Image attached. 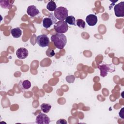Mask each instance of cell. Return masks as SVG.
Returning <instances> with one entry per match:
<instances>
[{
  "label": "cell",
  "instance_id": "6da1fadb",
  "mask_svg": "<svg viewBox=\"0 0 124 124\" xmlns=\"http://www.w3.org/2000/svg\"><path fill=\"white\" fill-rule=\"evenodd\" d=\"M51 40L56 48L59 49H63L67 43L66 37L63 33H57L55 35H52Z\"/></svg>",
  "mask_w": 124,
  "mask_h": 124
},
{
  "label": "cell",
  "instance_id": "7a4b0ae2",
  "mask_svg": "<svg viewBox=\"0 0 124 124\" xmlns=\"http://www.w3.org/2000/svg\"><path fill=\"white\" fill-rule=\"evenodd\" d=\"M68 10L62 6H60L57 8L54 11V15L55 17L59 20H65L68 16Z\"/></svg>",
  "mask_w": 124,
  "mask_h": 124
},
{
  "label": "cell",
  "instance_id": "3957f363",
  "mask_svg": "<svg viewBox=\"0 0 124 124\" xmlns=\"http://www.w3.org/2000/svg\"><path fill=\"white\" fill-rule=\"evenodd\" d=\"M54 29L57 33H64L68 31V26L65 21L59 20L55 24Z\"/></svg>",
  "mask_w": 124,
  "mask_h": 124
},
{
  "label": "cell",
  "instance_id": "277c9868",
  "mask_svg": "<svg viewBox=\"0 0 124 124\" xmlns=\"http://www.w3.org/2000/svg\"><path fill=\"white\" fill-rule=\"evenodd\" d=\"M100 71V76L102 77H105L108 75V72H113L115 71V68L113 64H104L100 65L98 66Z\"/></svg>",
  "mask_w": 124,
  "mask_h": 124
},
{
  "label": "cell",
  "instance_id": "5b68a950",
  "mask_svg": "<svg viewBox=\"0 0 124 124\" xmlns=\"http://www.w3.org/2000/svg\"><path fill=\"white\" fill-rule=\"evenodd\" d=\"M56 18L55 17L54 14L51 13L48 17L44 18L43 19V26L46 29H48L50 27L52 24H55L56 22Z\"/></svg>",
  "mask_w": 124,
  "mask_h": 124
},
{
  "label": "cell",
  "instance_id": "8992f818",
  "mask_svg": "<svg viewBox=\"0 0 124 124\" xmlns=\"http://www.w3.org/2000/svg\"><path fill=\"white\" fill-rule=\"evenodd\" d=\"M36 42L40 46L45 47L48 46L49 44V39L46 35H39L37 36Z\"/></svg>",
  "mask_w": 124,
  "mask_h": 124
},
{
  "label": "cell",
  "instance_id": "52a82bcc",
  "mask_svg": "<svg viewBox=\"0 0 124 124\" xmlns=\"http://www.w3.org/2000/svg\"><path fill=\"white\" fill-rule=\"evenodd\" d=\"M115 15L117 17L124 16V1H122L115 5L114 7Z\"/></svg>",
  "mask_w": 124,
  "mask_h": 124
},
{
  "label": "cell",
  "instance_id": "ba28073f",
  "mask_svg": "<svg viewBox=\"0 0 124 124\" xmlns=\"http://www.w3.org/2000/svg\"><path fill=\"white\" fill-rule=\"evenodd\" d=\"M36 123L38 124H48L50 119L46 114L41 113L36 116Z\"/></svg>",
  "mask_w": 124,
  "mask_h": 124
},
{
  "label": "cell",
  "instance_id": "9c48e42d",
  "mask_svg": "<svg viewBox=\"0 0 124 124\" xmlns=\"http://www.w3.org/2000/svg\"><path fill=\"white\" fill-rule=\"evenodd\" d=\"M29 54L28 50L24 47H20L16 52V55L18 58L22 60L26 58Z\"/></svg>",
  "mask_w": 124,
  "mask_h": 124
},
{
  "label": "cell",
  "instance_id": "30bf717a",
  "mask_svg": "<svg viewBox=\"0 0 124 124\" xmlns=\"http://www.w3.org/2000/svg\"><path fill=\"white\" fill-rule=\"evenodd\" d=\"M86 21L88 25L93 26L95 25L98 21V18L96 16L93 14H90L86 17Z\"/></svg>",
  "mask_w": 124,
  "mask_h": 124
},
{
  "label": "cell",
  "instance_id": "8fae6325",
  "mask_svg": "<svg viewBox=\"0 0 124 124\" xmlns=\"http://www.w3.org/2000/svg\"><path fill=\"white\" fill-rule=\"evenodd\" d=\"M31 87V82L27 79L21 80L18 83V87L21 89L22 92H24L29 89Z\"/></svg>",
  "mask_w": 124,
  "mask_h": 124
},
{
  "label": "cell",
  "instance_id": "7c38bea8",
  "mask_svg": "<svg viewBox=\"0 0 124 124\" xmlns=\"http://www.w3.org/2000/svg\"><path fill=\"white\" fill-rule=\"evenodd\" d=\"M27 13L29 16L31 17H33L37 16L39 13V11L35 6L32 5L28 7Z\"/></svg>",
  "mask_w": 124,
  "mask_h": 124
},
{
  "label": "cell",
  "instance_id": "4fadbf2b",
  "mask_svg": "<svg viewBox=\"0 0 124 124\" xmlns=\"http://www.w3.org/2000/svg\"><path fill=\"white\" fill-rule=\"evenodd\" d=\"M10 32L12 36L14 38H19L22 35V31L18 27L12 29L10 31Z\"/></svg>",
  "mask_w": 124,
  "mask_h": 124
},
{
  "label": "cell",
  "instance_id": "5bb4252c",
  "mask_svg": "<svg viewBox=\"0 0 124 124\" xmlns=\"http://www.w3.org/2000/svg\"><path fill=\"white\" fill-rule=\"evenodd\" d=\"M46 8L50 11H54L57 8V5L56 3L53 0L49 1L47 4Z\"/></svg>",
  "mask_w": 124,
  "mask_h": 124
},
{
  "label": "cell",
  "instance_id": "9a60e30c",
  "mask_svg": "<svg viewBox=\"0 0 124 124\" xmlns=\"http://www.w3.org/2000/svg\"><path fill=\"white\" fill-rule=\"evenodd\" d=\"M42 111L44 113H48L51 108V106L48 104L42 103L40 106Z\"/></svg>",
  "mask_w": 124,
  "mask_h": 124
},
{
  "label": "cell",
  "instance_id": "2e32d148",
  "mask_svg": "<svg viewBox=\"0 0 124 124\" xmlns=\"http://www.w3.org/2000/svg\"><path fill=\"white\" fill-rule=\"evenodd\" d=\"M65 21L69 25H72L76 26V19H75V17L74 16H68L66 17V18L65 19Z\"/></svg>",
  "mask_w": 124,
  "mask_h": 124
},
{
  "label": "cell",
  "instance_id": "e0dca14e",
  "mask_svg": "<svg viewBox=\"0 0 124 124\" xmlns=\"http://www.w3.org/2000/svg\"><path fill=\"white\" fill-rule=\"evenodd\" d=\"M11 2V1L9 0H1L0 1V4L2 8L4 9H9L11 5H12V3H9Z\"/></svg>",
  "mask_w": 124,
  "mask_h": 124
},
{
  "label": "cell",
  "instance_id": "ac0fdd59",
  "mask_svg": "<svg viewBox=\"0 0 124 124\" xmlns=\"http://www.w3.org/2000/svg\"><path fill=\"white\" fill-rule=\"evenodd\" d=\"M76 25H77L79 28L84 29L86 26L85 21L81 19H78L76 20Z\"/></svg>",
  "mask_w": 124,
  "mask_h": 124
},
{
  "label": "cell",
  "instance_id": "d6986e66",
  "mask_svg": "<svg viewBox=\"0 0 124 124\" xmlns=\"http://www.w3.org/2000/svg\"><path fill=\"white\" fill-rule=\"evenodd\" d=\"M46 54L49 57H52L55 55V52H54L53 50H49V49H48L46 51Z\"/></svg>",
  "mask_w": 124,
  "mask_h": 124
},
{
  "label": "cell",
  "instance_id": "ffe728a7",
  "mask_svg": "<svg viewBox=\"0 0 124 124\" xmlns=\"http://www.w3.org/2000/svg\"><path fill=\"white\" fill-rule=\"evenodd\" d=\"M57 124H67V121L65 120V119H61L60 120H59V121H58L56 123Z\"/></svg>",
  "mask_w": 124,
  "mask_h": 124
}]
</instances>
